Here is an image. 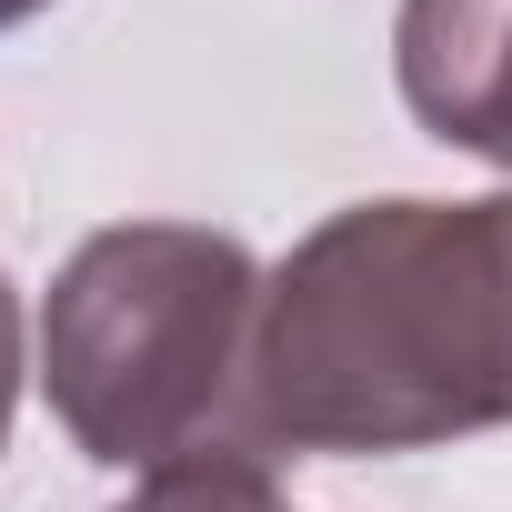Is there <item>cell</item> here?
<instances>
[{
	"label": "cell",
	"mask_w": 512,
	"mask_h": 512,
	"mask_svg": "<svg viewBox=\"0 0 512 512\" xmlns=\"http://www.w3.org/2000/svg\"><path fill=\"white\" fill-rule=\"evenodd\" d=\"M472 432H512V191L342 201L262 282L241 452L382 462Z\"/></svg>",
	"instance_id": "cell-1"
},
{
	"label": "cell",
	"mask_w": 512,
	"mask_h": 512,
	"mask_svg": "<svg viewBox=\"0 0 512 512\" xmlns=\"http://www.w3.org/2000/svg\"><path fill=\"white\" fill-rule=\"evenodd\" d=\"M262 262L211 221H111L41 292L31 382L101 472H171L241 452V372L262 322Z\"/></svg>",
	"instance_id": "cell-2"
},
{
	"label": "cell",
	"mask_w": 512,
	"mask_h": 512,
	"mask_svg": "<svg viewBox=\"0 0 512 512\" xmlns=\"http://www.w3.org/2000/svg\"><path fill=\"white\" fill-rule=\"evenodd\" d=\"M392 81L442 151L512 171V0H402Z\"/></svg>",
	"instance_id": "cell-3"
},
{
	"label": "cell",
	"mask_w": 512,
	"mask_h": 512,
	"mask_svg": "<svg viewBox=\"0 0 512 512\" xmlns=\"http://www.w3.org/2000/svg\"><path fill=\"white\" fill-rule=\"evenodd\" d=\"M111 512H292L272 462L251 452H201V462H171V472H141Z\"/></svg>",
	"instance_id": "cell-4"
},
{
	"label": "cell",
	"mask_w": 512,
	"mask_h": 512,
	"mask_svg": "<svg viewBox=\"0 0 512 512\" xmlns=\"http://www.w3.org/2000/svg\"><path fill=\"white\" fill-rule=\"evenodd\" d=\"M21 382H31V312H21V282L0 272V452H11V422H21Z\"/></svg>",
	"instance_id": "cell-5"
},
{
	"label": "cell",
	"mask_w": 512,
	"mask_h": 512,
	"mask_svg": "<svg viewBox=\"0 0 512 512\" xmlns=\"http://www.w3.org/2000/svg\"><path fill=\"white\" fill-rule=\"evenodd\" d=\"M51 0H0V31H21V21H41Z\"/></svg>",
	"instance_id": "cell-6"
}]
</instances>
